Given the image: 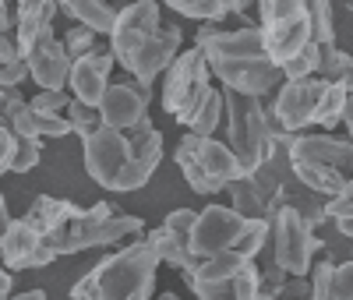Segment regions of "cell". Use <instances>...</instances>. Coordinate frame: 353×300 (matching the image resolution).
Instances as JSON below:
<instances>
[{"instance_id": "b9f144b4", "label": "cell", "mask_w": 353, "mask_h": 300, "mask_svg": "<svg viewBox=\"0 0 353 300\" xmlns=\"http://www.w3.org/2000/svg\"><path fill=\"white\" fill-rule=\"evenodd\" d=\"M28 106L39 117H64V110L71 106V96L68 92H36L28 99Z\"/></svg>"}, {"instance_id": "8992f818", "label": "cell", "mask_w": 353, "mask_h": 300, "mask_svg": "<svg viewBox=\"0 0 353 300\" xmlns=\"http://www.w3.org/2000/svg\"><path fill=\"white\" fill-rule=\"evenodd\" d=\"M244 226H248V219H241L233 208L205 205L198 212L194 233H191V254L194 258H212V254L233 251L237 240H241V233H244Z\"/></svg>"}, {"instance_id": "ba28073f", "label": "cell", "mask_w": 353, "mask_h": 300, "mask_svg": "<svg viewBox=\"0 0 353 300\" xmlns=\"http://www.w3.org/2000/svg\"><path fill=\"white\" fill-rule=\"evenodd\" d=\"M209 71L223 81L226 92H237V96H248V99L269 96L272 88L283 81L279 68L272 64L269 57H254V60H216V64H209Z\"/></svg>"}, {"instance_id": "d6a6232c", "label": "cell", "mask_w": 353, "mask_h": 300, "mask_svg": "<svg viewBox=\"0 0 353 300\" xmlns=\"http://www.w3.org/2000/svg\"><path fill=\"white\" fill-rule=\"evenodd\" d=\"M343 106H346V88L336 85V81H325V92H321V99H318V106H314L311 124L336 128L339 120H343Z\"/></svg>"}, {"instance_id": "1f68e13d", "label": "cell", "mask_w": 353, "mask_h": 300, "mask_svg": "<svg viewBox=\"0 0 353 300\" xmlns=\"http://www.w3.org/2000/svg\"><path fill=\"white\" fill-rule=\"evenodd\" d=\"M307 25H311V43L314 46H332L336 43V11L325 0L307 4Z\"/></svg>"}, {"instance_id": "4316f807", "label": "cell", "mask_w": 353, "mask_h": 300, "mask_svg": "<svg viewBox=\"0 0 353 300\" xmlns=\"http://www.w3.org/2000/svg\"><path fill=\"white\" fill-rule=\"evenodd\" d=\"M128 145H131V159H138V163H145V166H152V170L163 163V134L152 128L149 117H145L138 128H131Z\"/></svg>"}, {"instance_id": "f6af8a7d", "label": "cell", "mask_w": 353, "mask_h": 300, "mask_svg": "<svg viewBox=\"0 0 353 300\" xmlns=\"http://www.w3.org/2000/svg\"><path fill=\"white\" fill-rule=\"evenodd\" d=\"M325 216L336 223V219H350L353 216V177L343 184V191L332 198V201H325Z\"/></svg>"}, {"instance_id": "d4e9b609", "label": "cell", "mask_w": 353, "mask_h": 300, "mask_svg": "<svg viewBox=\"0 0 353 300\" xmlns=\"http://www.w3.org/2000/svg\"><path fill=\"white\" fill-rule=\"evenodd\" d=\"M230 188V198H233V212H237L241 219H269L272 216V205H269V198L261 194V188L254 184L251 177H241V180H233V184H226Z\"/></svg>"}, {"instance_id": "83f0119b", "label": "cell", "mask_w": 353, "mask_h": 300, "mask_svg": "<svg viewBox=\"0 0 353 300\" xmlns=\"http://www.w3.org/2000/svg\"><path fill=\"white\" fill-rule=\"evenodd\" d=\"M170 11L201 25H219L226 14H233V0H170Z\"/></svg>"}, {"instance_id": "74e56055", "label": "cell", "mask_w": 353, "mask_h": 300, "mask_svg": "<svg viewBox=\"0 0 353 300\" xmlns=\"http://www.w3.org/2000/svg\"><path fill=\"white\" fill-rule=\"evenodd\" d=\"M194 223H198V212H191V208H176V212H170L163 219V230L170 237H176L181 244L191 251V233H194Z\"/></svg>"}, {"instance_id": "6da1fadb", "label": "cell", "mask_w": 353, "mask_h": 300, "mask_svg": "<svg viewBox=\"0 0 353 300\" xmlns=\"http://www.w3.org/2000/svg\"><path fill=\"white\" fill-rule=\"evenodd\" d=\"M159 258L149 240H134L117 254H106L92 272L71 286V300H152Z\"/></svg>"}, {"instance_id": "8fae6325", "label": "cell", "mask_w": 353, "mask_h": 300, "mask_svg": "<svg viewBox=\"0 0 353 300\" xmlns=\"http://www.w3.org/2000/svg\"><path fill=\"white\" fill-rule=\"evenodd\" d=\"M159 32V4H152V0H141V4H131L124 8L121 14H117V25L110 32V53L117 64H128L131 53Z\"/></svg>"}, {"instance_id": "d6986e66", "label": "cell", "mask_w": 353, "mask_h": 300, "mask_svg": "<svg viewBox=\"0 0 353 300\" xmlns=\"http://www.w3.org/2000/svg\"><path fill=\"white\" fill-rule=\"evenodd\" d=\"M85 212V208H78L74 201H68V198H50V194H39L36 201H32V208L21 216L28 226H32L39 237H50V233H57V230H64L68 223H74L78 216Z\"/></svg>"}, {"instance_id": "f546056e", "label": "cell", "mask_w": 353, "mask_h": 300, "mask_svg": "<svg viewBox=\"0 0 353 300\" xmlns=\"http://www.w3.org/2000/svg\"><path fill=\"white\" fill-rule=\"evenodd\" d=\"M28 78V64L18 53V43L11 36H0V88H18Z\"/></svg>"}, {"instance_id": "5bb4252c", "label": "cell", "mask_w": 353, "mask_h": 300, "mask_svg": "<svg viewBox=\"0 0 353 300\" xmlns=\"http://www.w3.org/2000/svg\"><path fill=\"white\" fill-rule=\"evenodd\" d=\"M25 64H28V78L39 85V92H64V85L71 78V60L53 32L32 43V50L25 53Z\"/></svg>"}, {"instance_id": "ee69618b", "label": "cell", "mask_w": 353, "mask_h": 300, "mask_svg": "<svg viewBox=\"0 0 353 300\" xmlns=\"http://www.w3.org/2000/svg\"><path fill=\"white\" fill-rule=\"evenodd\" d=\"M332 261H318L307 272V286H311V300H329V283H332Z\"/></svg>"}, {"instance_id": "4dcf8cb0", "label": "cell", "mask_w": 353, "mask_h": 300, "mask_svg": "<svg viewBox=\"0 0 353 300\" xmlns=\"http://www.w3.org/2000/svg\"><path fill=\"white\" fill-rule=\"evenodd\" d=\"M173 159H176V166L184 170V180L191 184V191H198V194H219V191H223V188L216 184V180L198 166V159L191 156V148H188V141H184V138H181V145H176Z\"/></svg>"}, {"instance_id": "9c48e42d", "label": "cell", "mask_w": 353, "mask_h": 300, "mask_svg": "<svg viewBox=\"0 0 353 300\" xmlns=\"http://www.w3.org/2000/svg\"><path fill=\"white\" fill-rule=\"evenodd\" d=\"M149 99H152V88L141 85L134 78H124V81H110L103 103L96 106L99 110V120L103 128H113V131H131L145 120V110H149Z\"/></svg>"}, {"instance_id": "11a10c76", "label": "cell", "mask_w": 353, "mask_h": 300, "mask_svg": "<svg viewBox=\"0 0 353 300\" xmlns=\"http://www.w3.org/2000/svg\"><path fill=\"white\" fill-rule=\"evenodd\" d=\"M11 300H46V293L43 290H28V293H14Z\"/></svg>"}, {"instance_id": "f35d334b", "label": "cell", "mask_w": 353, "mask_h": 300, "mask_svg": "<svg viewBox=\"0 0 353 300\" xmlns=\"http://www.w3.org/2000/svg\"><path fill=\"white\" fill-rule=\"evenodd\" d=\"M152 166H145V163H138V159H131L124 170H121V177H117V184H113V191L117 194H128V191H138V188H145L152 180Z\"/></svg>"}, {"instance_id": "2e32d148", "label": "cell", "mask_w": 353, "mask_h": 300, "mask_svg": "<svg viewBox=\"0 0 353 300\" xmlns=\"http://www.w3.org/2000/svg\"><path fill=\"white\" fill-rule=\"evenodd\" d=\"M307 43H311L307 8H304V14L290 18V21H276V25H265V28H261V46H265V57H269L276 68H283L290 57H297Z\"/></svg>"}, {"instance_id": "4fadbf2b", "label": "cell", "mask_w": 353, "mask_h": 300, "mask_svg": "<svg viewBox=\"0 0 353 300\" xmlns=\"http://www.w3.org/2000/svg\"><path fill=\"white\" fill-rule=\"evenodd\" d=\"M321 92H325V81H321V78L283 81V88L276 92V103H272V113H276V120L283 124L286 134H297L301 128L311 124Z\"/></svg>"}, {"instance_id": "8d00e7d4", "label": "cell", "mask_w": 353, "mask_h": 300, "mask_svg": "<svg viewBox=\"0 0 353 300\" xmlns=\"http://www.w3.org/2000/svg\"><path fill=\"white\" fill-rule=\"evenodd\" d=\"M269 219H251L248 226H244V233H241V240H237V248L233 251H241L244 258H251L254 261V254L265 248V240H269Z\"/></svg>"}, {"instance_id": "7dc6e473", "label": "cell", "mask_w": 353, "mask_h": 300, "mask_svg": "<svg viewBox=\"0 0 353 300\" xmlns=\"http://www.w3.org/2000/svg\"><path fill=\"white\" fill-rule=\"evenodd\" d=\"M14 145H18V134L0 120V173H11V159H14Z\"/></svg>"}, {"instance_id": "44dd1931", "label": "cell", "mask_w": 353, "mask_h": 300, "mask_svg": "<svg viewBox=\"0 0 353 300\" xmlns=\"http://www.w3.org/2000/svg\"><path fill=\"white\" fill-rule=\"evenodd\" d=\"M198 300H254L261 293V268L251 261L248 268H241L233 279H223V283H201V286H191Z\"/></svg>"}, {"instance_id": "277c9868", "label": "cell", "mask_w": 353, "mask_h": 300, "mask_svg": "<svg viewBox=\"0 0 353 300\" xmlns=\"http://www.w3.org/2000/svg\"><path fill=\"white\" fill-rule=\"evenodd\" d=\"M209 64H205L201 50H188V53H176V60L166 68V81H163V110L173 113V120H188L194 117V110L201 106V99L209 96Z\"/></svg>"}, {"instance_id": "603a6c76", "label": "cell", "mask_w": 353, "mask_h": 300, "mask_svg": "<svg viewBox=\"0 0 353 300\" xmlns=\"http://www.w3.org/2000/svg\"><path fill=\"white\" fill-rule=\"evenodd\" d=\"M251 258H244L241 251H223V254H212V258H201L194 272H188V286H201V283H223V279H233L248 268Z\"/></svg>"}, {"instance_id": "db71d44e", "label": "cell", "mask_w": 353, "mask_h": 300, "mask_svg": "<svg viewBox=\"0 0 353 300\" xmlns=\"http://www.w3.org/2000/svg\"><path fill=\"white\" fill-rule=\"evenodd\" d=\"M336 230H339L343 237H350V240H353V216H350V219H336Z\"/></svg>"}, {"instance_id": "f1b7e54d", "label": "cell", "mask_w": 353, "mask_h": 300, "mask_svg": "<svg viewBox=\"0 0 353 300\" xmlns=\"http://www.w3.org/2000/svg\"><path fill=\"white\" fill-rule=\"evenodd\" d=\"M219 124H223V92H219V88H209V96L201 99V106H198L194 117L188 120V128H191V134H198V138H212Z\"/></svg>"}, {"instance_id": "5b68a950", "label": "cell", "mask_w": 353, "mask_h": 300, "mask_svg": "<svg viewBox=\"0 0 353 300\" xmlns=\"http://www.w3.org/2000/svg\"><path fill=\"white\" fill-rule=\"evenodd\" d=\"M269 230H272V244H276V265L286 276H307L311 254L321 251V240L314 237V230L286 205L269 216Z\"/></svg>"}, {"instance_id": "9f6ffc18", "label": "cell", "mask_w": 353, "mask_h": 300, "mask_svg": "<svg viewBox=\"0 0 353 300\" xmlns=\"http://www.w3.org/2000/svg\"><path fill=\"white\" fill-rule=\"evenodd\" d=\"M156 300H181V297H173V293H163V297H156Z\"/></svg>"}, {"instance_id": "30bf717a", "label": "cell", "mask_w": 353, "mask_h": 300, "mask_svg": "<svg viewBox=\"0 0 353 300\" xmlns=\"http://www.w3.org/2000/svg\"><path fill=\"white\" fill-rule=\"evenodd\" d=\"M286 145V159L290 163H321L336 173H343L346 180L353 177V145L346 138H332V134H283L279 138Z\"/></svg>"}, {"instance_id": "f907efd6", "label": "cell", "mask_w": 353, "mask_h": 300, "mask_svg": "<svg viewBox=\"0 0 353 300\" xmlns=\"http://www.w3.org/2000/svg\"><path fill=\"white\" fill-rule=\"evenodd\" d=\"M343 128H346V141L353 145V96H346V106H343Z\"/></svg>"}, {"instance_id": "ac0fdd59", "label": "cell", "mask_w": 353, "mask_h": 300, "mask_svg": "<svg viewBox=\"0 0 353 300\" xmlns=\"http://www.w3.org/2000/svg\"><path fill=\"white\" fill-rule=\"evenodd\" d=\"M39 244H43V237L25 219H11L4 226V233H0V261L8 265V272H14V268H32Z\"/></svg>"}, {"instance_id": "816d5d0a", "label": "cell", "mask_w": 353, "mask_h": 300, "mask_svg": "<svg viewBox=\"0 0 353 300\" xmlns=\"http://www.w3.org/2000/svg\"><path fill=\"white\" fill-rule=\"evenodd\" d=\"M11 272H8V268H4V272H0V300H11Z\"/></svg>"}, {"instance_id": "91938a15", "label": "cell", "mask_w": 353, "mask_h": 300, "mask_svg": "<svg viewBox=\"0 0 353 300\" xmlns=\"http://www.w3.org/2000/svg\"><path fill=\"white\" fill-rule=\"evenodd\" d=\"M350 261H353V258H350Z\"/></svg>"}, {"instance_id": "6f0895ef", "label": "cell", "mask_w": 353, "mask_h": 300, "mask_svg": "<svg viewBox=\"0 0 353 300\" xmlns=\"http://www.w3.org/2000/svg\"><path fill=\"white\" fill-rule=\"evenodd\" d=\"M254 300H276V297H265V293H258V297H254Z\"/></svg>"}, {"instance_id": "484cf974", "label": "cell", "mask_w": 353, "mask_h": 300, "mask_svg": "<svg viewBox=\"0 0 353 300\" xmlns=\"http://www.w3.org/2000/svg\"><path fill=\"white\" fill-rule=\"evenodd\" d=\"M321 81H336L346 88V96H353V53L343 50L339 43L321 46V64H318Z\"/></svg>"}, {"instance_id": "c3c4849f", "label": "cell", "mask_w": 353, "mask_h": 300, "mask_svg": "<svg viewBox=\"0 0 353 300\" xmlns=\"http://www.w3.org/2000/svg\"><path fill=\"white\" fill-rule=\"evenodd\" d=\"M286 279H290V276L283 272L279 265H272V268H265V272H261V293H265V297H276V300H279V293H283Z\"/></svg>"}, {"instance_id": "e575fe53", "label": "cell", "mask_w": 353, "mask_h": 300, "mask_svg": "<svg viewBox=\"0 0 353 300\" xmlns=\"http://www.w3.org/2000/svg\"><path fill=\"white\" fill-rule=\"evenodd\" d=\"M304 0H261L258 4V18H261V28L265 25H276V21H290V18H297L304 14Z\"/></svg>"}, {"instance_id": "836d02e7", "label": "cell", "mask_w": 353, "mask_h": 300, "mask_svg": "<svg viewBox=\"0 0 353 300\" xmlns=\"http://www.w3.org/2000/svg\"><path fill=\"white\" fill-rule=\"evenodd\" d=\"M318 64H321V46L307 43L297 57H290L286 64L279 68V74H283L286 81H304V78H314V74H318Z\"/></svg>"}, {"instance_id": "3957f363", "label": "cell", "mask_w": 353, "mask_h": 300, "mask_svg": "<svg viewBox=\"0 0 353 300\" xmlns=\"http://www.w3.org/2000/svg\"><path fill=\"white\" fill-rule=\"evenodd\" d=\"M223 113H226V145L241 159L244 173L251 177L276 152V138L269 131L265 106L258 99H248V96H237V92H226L223 88Z\"/></svg>"}, {"instance_id": "f5cc1de1", "label": "cell", "mask_w": 353, "mask_h": 300, "mask_svg": "<svg viewBox=\"0 0 353 300\" xmlns=\"http://www.w3.org/2000/svg\"><path fill=\"white\" fill-rule=\"evenodd\" d=\"M11 28H14V25H11V11L0 4V36H11Z\"/></svg>"}, {"instance_id": "ab89813d", "label": "cell", "mask_w": 353, "mask_h": 300, "mask_svg": "<svg viewBox=\"0 0 353 300\" xmlns=\"http://www.w3.org/2000/svg\"><path fill=\"white\" fill-rule=\"evenodd\" d=\"M61 46H64L68 60L74 64V60H81V57H88V53L96 50V32H88V28L74 25V28H68V36L61 39Z\"/></svg>"}, {"instance_id": "7402d4cb", "label": "cell", "mask_w": 353, "mask_h": 300, "mask_svg": "<svg viewBox=\"0 0 353 300\" xmlns=\"http://www.w3.org/2000/svg\"><path fill=\"white\" fill-rule=\"evenodd\" d=\"M290 173H293V180H297L301 188H307L311 194L325 198V201H332V198L343 191V184H346L343 173L321 166V163H301V159H297V163H290Z\"/></svg>"}, {"instance_id": "cb8c5ba5", "label": "cell", "mask_w": 353, "mask_h": 300, "mask_svg": "<svg viewBox=\"0 0 353 300\" xmlns=\"http://www.w3.org/2000/svg\"><path fill=\"white\" fill-rule=\"evenodd\" d=\"M57 11L74 18L81 28H88V32H96V36H110L113 32V25H117V14L121 11H113L106 4H99V0H78V4H57Z\"/></svg>"}, {"instance_id": "680465c9", "label": "cell", "mask_w": 353, "mask_h": 300, "mask_svg": "<svg viewBox=\"0 0 353 300\" xmlns=\"http://www.w3.org/2000/svg\"><path fill=\"white\" fill-rule=\"evenodd\" d=\"M307 300H311V297H307Z\"/></svg>"}, {"instance_id": "d590c367", "label": "cell", "mask_w": 353, "mask_h": 300, "mask_svg": "<svg viewBox=\"0 0 353 300\" xmlns=\"http://www.w3.org/2000/svg\"><path fill=\"white\" fill-rule=\"evenodd\" d=\"M64 120L71 124V131H74V134H81V138H88L92 131H99V128H103L99 110H92V106H81V103H74V99H71V106L64 110Z\"/></svg>"}, {"instance_id": "bcb514c9", "label": "cell", "mask_w": 353, "mask_h": 300, "mask_svg": "<svg viewBox=\"0 0 353 300\" xmlns=\"http://www.w3.org/2000/svg\"><path fill=\"white\" fill-rule=\"evenodd\" d=\"M36 131H39V138H64V134H74L64 117H39V113H36Z\"/></svg>"}, {"instance_id": "7c38bea8", "label": "cell", "mask_w": 353, "mask_h": 300, "mask_svg": "<svg viewBox=\"0 0 353 300\" xmlns=\"http://www.w3.org/2000/svg\"><path fill=\"white\" fill-rule=\"evenodd\" d=\"M181 39H184L181 25H159V32L145 39V43L131 53V60H128L124 68L134 74V81L152 85V81L173 64V60H176V53H181Z\"/></svg>"}, {"instance_id": "ffe728a7", "label": "cell", "mask_w": 353, "mask_h": 300, "mask_svg": "<svg viewBox=\"0 0 353 300\" xmlns=\"http://www.w3.org/2000/svg\"><path fill=\"white\" fill-rule=\"evenodd\" d=\"M53 18H57V4L53 0H25L18 8V25H14V43L18 53L25 57L32 50V43L46 32H53Z\"/></svg>"}, {"instance_id": "7bdbcfd3", "label": "cell", "mask_w": 353, "mask_h": 300, "mask_svg": "<svg viewBox=\"0 0 353 300\" xmlns=\"http://www.w3.org/2000/svg\"><path fill=\"white\" fill-rule=\"evenodd\" d=\"M329 300H353V261H343L332 268Z\"/></svg>"}, {"instance_id": "e0dca14e", "label": "cell", "mask_w": 353, "mask_h": 300, "mask_svg": "<svg viewBox=\"0 0 353 300\" xmlns=\"http://www.w3.org/2000/svg\"><path fill=\"white\" fill-rule=\"evenodd\" d=\"M184 141L191 148V156L198 159V166L209 173L219 188H226V184H233V180L248 177L244 166H241V159L230 152V145H223L216 138H198V134H184Z\"/></svg>"}, {"instance_id": "681fc988", "label": "cell", "mask_w": 353, "mask_h": 300, "mask_svg": "<svg viewBox=\"0 0 353 300\" xmlns=\"http://www.w3.org/2000/svg\"><path fill=\"white\" fill-rule=\"evenodd\" d=\"M279 297H286V300H307V297H311V286H307V276H290Z\"/></svg>"}, {"instance_id": "52a82bcc", "label": "cell", "mask_w": 353, "mask_h": 300, "mask_svg": "<svg viewBox=\"0 0 353 300\" xmlns=\"http://www.w3.org/2000/svg\"><path fill=\"white\" fill-rule=\"evenodd\" d=\"M81 145H85V170H88V177H92L99 188L113 191L121 170L131 163L128 134L113 131V128H99V131H92L88 138H81Z\"/></svg>"}, {"instance_id": "9a60e30c", "label": "cell", "mask_w": 353, "mask_h": 300, "mask_svg": "<svg viewBox=\"0 0 353 300\" xmlns=\"http://www.w3.org/2000/svg\"><path fill=\"white\" fill-rule=\"evenodd\" d=\"M110 71H113V53L110 50H92L88 57L74 60L71 78H68L71 99L96 110L103 103V96H106V88H110Z\"/></svg>"}, {"instance_id": "7a4b0ae2", "label": "cell", "mask_w": 353, "mask_h": 300, "mask_svg": "<svg viewBox=\"0 0 353 300\" xmlns=\"http://www.w3.org/2000/svg\"><path fill=\"white\" fill-rule=\"evenodd\" d=\"M138 233H145V223L138 216H124V212H117L110 201H99L92 208H85V212L74 223H68L64 230L43 237V244L53 254H78V251H88V248L121 244V240L138 237Z\"/></svg>"}, {"instance_id": "60d3db41", "label": "cell", "mask_w": 353, "mask_h": 300, "mask_svg": "<svg viewBox=\"0 0 353 300\" xmlns=\"http://www.w3.org/2000/svg\"><path fill=\"white\" fill-rule=\"evenodd\" d=\"M39 156H43V141H39V138H18L14 159H11V173L36 170V166H39Z\"/></svg>"}]
</instances>
